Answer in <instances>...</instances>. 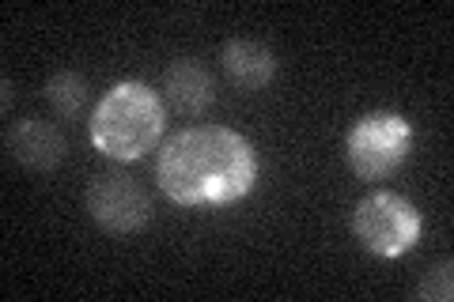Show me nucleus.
Wrapping results in <instances>:
<instances>
[{
    "mask_svg": "<svg viewBox=\"0 0 454 302\" xmlns=\"http://www.w3.org/2000/svg\"><path fill=\"white\" fill-rule=\"evenodd\" d=\"M352 235L372 257L394 261L420 242V212L402 193L375 190L352 208Z\"/></svg>",
    "mask_w": 454,
    "mask_h": 302,
    "instance_id": "nucleus-4",
    "label": "nucleus"
},
{
    "mask_svg": "<svg viewBox=\"0 0 454 302\" xmlns=\"http://www.w3.org/2000/svg\"><path fill=\"white\" fill-rule=\"evenodd\" d=\"M155 182L178 208L239 205L258 185V151L227 125H190L160 148Z\"/></svg>",
    "mask_w": 454,
    "mask_h": 302,
    "instance_id": "nucleus-1",
    "label": "nucleus"
},
{
    "mask_svg": "<svg viewBox=\"0 0 454 302\" xmlns=\"http://www.w3.org/2000/svg\"><path fill=\"white\" fill-rule=\"evenodd\" d=\"M8 155L16 163H23L27 170H38V174H50V170L61 166L65 159V136L61 128L42 121V118H23V121H12L8 133Z\"/></svg>",
    "mask_w": 454,
    "mask_h": 302,
    "instance_id": "nucleus-6",
    "label": "nucleus"
},
{
    "mask_svg": "<svg viewBox=\"0 0 454 302\" xmlns=\"http://www.w3.org/2000/svg\"><path fill=\"white\" fill-rule=\"evenodd\" d=\"M88 215L106 235H137L152 223V197L129 174H98L88 185Z\"/></svg>",
    "mask_w": 454,
    "mask_h": 302,
    "instance_id": "nucleus-5",
    "label": "nucleus"
},
{
    "mask_svg": "<svg viewBox=\"0 0 454 302\" xmlns=\"http://www.w3.org/2000/svg\"><path fill=\"white\" fill-rule=\"evenodd\" d=\"M163 98L178 113L197 118V113H205L212 106L216 88H212V76L205 72L201 61H193V57H178V61H170L167 72H163Z\"/></svg>",
    "mask_w": 454,
    "mask_h": 302,
    "instance_id": "nucleus-8",
    "label": "nucleus"
},
{
    "mask_svg": "<svg viewBox=\"0 0 454 302\" xmlns=\"http://www.w3.org/2000/svg\"><path fill=\"white\" fill-rule=\"evenodd\" d=\"M417 298L420 302H450L454 298V265L439 261L424 272V280L417 283Z\"/></svg>",
    "mask_w": 454,
    "mask_h": 302,
    "instance_id": "nucleus-10",
    "label": "nucleus"
},
{
    "mask_svg": "<svg viewBox=\"0 0 454 302\" xmlns=\"http://www.w3.org/2000/svg\"><path fill=\"white\" fill-rule=\"evenodd\" d=\"M91 143L114 163H137L160 148L167 133V103L140 80H121L103 95L91 113Z\"/></svg>",
    "mask_w": 454,
    "mask_h": 302,
    "instance_id": "nucleus-2",
    "label": "nucleus"
},
{
    "mask_svg": "<svg viewBox=\"0 0 454 302\" xmlns=\"http://www.w3.org/2000/svg\"><path fill=\"white\" fill-rule=\"evenodd\" d=\"M46 103L57 110V118L73 121L76 113L83 110V103H88V80L80 76V72H57V76L46 80Z\"/></svg>",
    "mask_w": 454,
    "mask_h": 302,
    "instance_id": "nucleus-9",
    "label": "nucleus"
},
{
    "mask_svg": "<svg viewBox=\"0 0 454 302\" xmlns=\"http://www.w3.org/2000/svg\"><path fill=\"white\" fill-rule=\"evenodd\" d=\"M413 151V125L394 110H375L348 128L345 159L360 182H387L405 166Z\"/></svg>",
    "mask_w": 454,
    "mask_h": 302,
    "instance_id": "nucleus-3",
    "label": "nucleus"
},
{
    "mask_svg": "<svg viewBox=\"0 0 454 302\" xmlns=\"http://www.w3.org/2000/svg\"><path fill=\"white\" fill-rule=\"evenodd\" d=\"M220 61L227 80L235 83V91H265L277 76V57L262 42H250V38H231L227 46L220 50Z\"/></svg>",
    "mask_w": 454,
    "mask_h": 302,
    "instance_id": "nucleus-7",
    "label": "nucleus"
}]
</instances>
